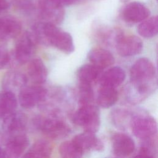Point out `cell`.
<instances>
[{"label":"cell","instance_id":"12","mask_svg":"<svg viewBox=\"0 0 158 158\" xmlns=\"http://www.w3.org/2000/svg\"><path fill=\"white\" fill-rule=\"evenodd\" d=\"M112 148L114 156L120 157H127L134 152L135 144L130 136L117 133L112 137Z\"/></svg>","mask_w":158,"mask_h":158},{"label":"cell","instance_id":"30","mask_svg":"<svg viewBox=\"0 0 158 158\" xmlns=\"http://www.w3.org/2000/svg\"><path fill=\"white\" fill-rule=\"evenodd\" d=\"M9 61L10 56L7 51L3 48H0V69L7 65Z\"/></svg>","mask_w":158,"mask_h":158},{"label":"cell","instance_id":"26","mask_svg":"<svg viewBox=\"0 0 158 158\" xmlns=\"http://www.w3.org/2000/svg\"><path fill=\"white\" fill-rule=\"evenodd\" d=\"M157 136L143 140L142 145L136 155L139 157H155L157 153Z\"/></svg>","mask_w":158,"mask_h":158},{"label":"cell","instance_id":"6","mask_svg":"<svg viewBox=\"0 0 158 158\" xmlns=\"http://www.w3.org/2000/svg\"><path fill=\"white\" fill-rule=\"evenodd\" d=\"M36 43L31 32L26 31L19 37L15 44L14 51L15 58L19 64H23L31 60Z\"/></svg>","mask_w":158,"mask_h":158},{"label":"cell","instance_id":"22","mask_svg":"<svg viewBox=\"0 0 158 158\" xmlns=\"http://www.w3.org/2000/svg\"><path fill=\"white\" fill-rule=\"evenodd\" d=\"M27 83L26 77L18 72H7L3 77L2 86L4 90L12 91L16 88H23Z\"/></svg>","mask_w":158,"mask_h":158},{"label":"cell","instance_id":"23","mask_svg":"<svg viewBox=\"0 0 158 158\" xmlns=\"http://www.w3.org/2000/svg\"><path fill=\"white\" fill-rule=\"evenodd\" d=\"M102 69L93 64H85L81 66L77 72V77L80 82L92 84L98 80L101 75Z\"/></svg>","mask_w":158,"mask_h":158},{"label":"cell","instance_id":"11","mask_svg":"<svg viewBox=\"0 0 158 158\" xmlns=\"http://www.w3.org/2000/svg\"><path fill=\"white\" fill-rule=\"evenodd\" d=\"M151 14L149 9L139 2H131L125 6L122 12V19L127 23L141 22Z\"/></svg>","mask_w":158,"mask_h":158},{"label":"cell","instance_id":"25","mask_svg":"<svg viewBox=\"0 0 158 158\" xmlns=\"http://www.w3.org/2000/svg\"><path fill=\"white\" fill-rule=\"evenodd\" d=\"M59 151L60 156L64 158H78L82 157L84 153L72 140L62 143Z\"/></svg>","mask_w":158,"mask_h":158},{"label":"cell","instance_id":"27","mask_svg":"<svg viewBox=\"0 0 158 158\" xmlns=\"http://www.w3.org/2000/svg\"><path fill=\"white\" fill-rule=\"evenodd\" d=\"M78 91L79 102L80 104H91L94 99V91L91 84L79 81Z\"/></svg>","mask_w":158,"mask_h":158},{"label":"cell","instance_id":"7","mask_svg":"<svg viewBox=\"0 0 158 158\" xmlns=\"http://www.w3.org/2000/svg\"><path fill=\"white\" fill-rule=\"evenodd\" d=\"M47 93V89L41 86H23L19 92V101L22 107L31 109L43 101Z\"/></svg>","mask_w":158,"mask_h":158},{"label":"cell","instance_id":"15","mask_svg":"<svg viewBox=\"0 0 158 158\" xmlns=\"http://www.w3.org/2000/svg\"><path fill=\"white\" fill-rule=\"evenodd\" d=\"M72 141L83 152L88 151H100L104 149L102 141L93 133L85 131L78 134Z\"/></svg>","mask_w":158,"mask_h":158},{"label":"cell","instance_id":"18","mask_svg":"<svg viewBox=\"0 0 158 158\" xmlns=\"http://www.w3.org/2000/svg\"><path fill=\"white\" fill-rule=\"evenodd\" d=\"M27 73L30 79L35 84H42L47 80V68L40 58H35L28 62Z\"/></svg>","mask_w":158,"mask_h":158},{"label":"cell","instance_id":"14","mask_svg":"<svg viewBox=\"0 0 158 158\" xmlns=\"http://www.w3.org/2000/svg\"><path fill=\"white\" fill-rule=\"evenodd\" d=\"M27 124V117L23 112L15 111L3 119L2 128L6 135L23 133Z\"/></svg>","mask_w":158,"mask_h":158},{"label":"cell","instance_id":"31","mask_svg":"<svg viewBox=\"0 0 158 158\" xmlns=\"http://www.w3.org/2000/svg\"><path fill=\"white\" fill-rule=\"evenodd\" d=\"M52 1L61 5L62 6H69V5L74 4L80 1L81 0H52Z\"/></svg>","mask_w":158,"mask_h":158},{"label":"cell","instance_id":"8","mask_svg":"<svg viewBox=\"0 0 158 158\" xmlns=\"http://www.w3.org/2000/svg\"><path fill=\"white\" fill-rule=\"evenodd\" d=\"M143 47V42L139 37L135 35H124L122 33L115 42L117 52L122 57L136 56L141 52Z\"/></svg>","mask_w":158,"mask_h":158},{"label":"cell","instance_id":"17","mask_svg":"<svg viewBox=\"0 0 158 158\" xmlns=\"http://www.w3.org/2000/svg\"><path fill=\"white\" fill-rule=\"evenodd\" d=\"M125 77L124 70L120 67L115 66L106 70L99 79L101 86L116 88L124 81Z\"/></svg>","mask_w":158,"mask_h":158},{"label":"cell","instance_id":"20","mask_svg":"<svg viewBox=\"0 0 158 158\" xmlns=\"http://www.w3.org/2000/svg\"><path fill=\"white\" fill-rule=\"evenodd\" d=\"M52 146L51 144L44 139H40L35 143L25 152L24 157L47 158L52 154Z\"/></svg>","mask_w":158,"mask_h":158},{"label":"cell","instance_id":"13","mask_svg":"<svg viewBox=\"0 0 158 158\" xmlns=\"http://www.w3.org/2000/svg\"><path fill=\"white\" fill-rule=\"evenodd\" d=\"M21 30V23L15 17L7 15L0 19V41H6L17 37Z\"/></svg>","mask_w":158,"mask_h":158},{"label":"cell","instance_id":"32","mask_svg":"<svg viewBox=\"0 0 158 158\" xmlns=\"http://www.w3.org/2000/svg\"><path fill=\"white\" fill-rule=\"evenodd\" d=\"M10 4L7 0H0V12L9 8Z\"/></svg>","mask_w":158,"mask_h":158},{"label":"cell","instance_id":"19","mask_svg":"<svg viewBox=\"0 0 158 158\" xmlns=\"http://www.w3.org/2000/svg\"><path fill=\"white\" fill-rule=\"evenodd\" d=\"M17 98L13 91L4 90L0 92V118L4 119L16 110Z\"/></svg>","mask_w":158,"mask_h":158},{"label":"cell","instance_id":"24","mask_svg":"<svg viewBox=\"0 0 158 158\" xmlns=\"http://www.w3.org/2000/svg\"><path fill=\"white\" fill-rule=\"evenodd\" d=\"M139 35L144 38H151L156 36L158 31L157 16L146 18L141 21L137 27Z\"/></svg>","mask_w":158,"mask_h":158},{"label":"cell","instance_id":"3","mask_svg":"<svg viewBox=\"0 0 158 158\" xmlns=\"http://www.w3.org/2000/svg\"><path fill=\"white\" fill-rule=\"evenodd\" d=\"M73 123L81 127L85 131L95 133L100 127V117L98 108L92 104L81 105L73 115Z\"/></svg>","mask_w":158,"mask_h":158},{"label":"cell","instance_id":"34","mask_svg":"<svg viewBox=\"0 0 158 158\" xmlns=\"http://www.w3.org/2000/svg\"><path fill=\"white\" fill-rule=\"evenodd\" d=\"M156 1H157V0H156Z\"/></svg>","mask_w":158,"mask_h":158},{"label":"cell","instance_id":"9","mask_svg":"<svg viewBox=\"0 0 158 158\" xmlns=\"http://www.w3.org/2000/svg\"><path fill=\"white\" fill-rule=\"evenodd\" d=\"M4 157H17L25 152L29 146L30 141L23 133L6 135L5 139Z\"/></svg>","mask_w":158,"mask_h":158},{"label":"cell","instance_id":"21","mask_svg":"<svg viewBox=\"0 0 158 158\" xmlns=\"http://www.w3.org/2000/svg\"><path fill=\"white\" fill-rule=\"evenodd\" d=\"M118 94L115 88L101 86L97 97V104L102 108H109L117 101Z\"/></svg>","mask_w":158,"mask_h":158},{"label":"cell","instance_id":"4","mask_svg":"<svg viewBox=\"0 0 158 158\" xmlns=\"http://www.w3.org/2000/svg\"><path fill=\"white\" fill-rule=\"evenodd\" d=\"M34 124L43 134L54 139L64 138L70 132L68 124L58 118L38 117L35 118Z\"/></svg>","mask_w":158,"mask_h":158},{"label":"cell","instance_id":"28","mask_svg":"<svg viewBox=\"0 0 158 158\" xmlns=\"http://www.w3.org/2000/svg\"><path fill=\"white\" fill-rule=\"evenodd\" d=\"M112 119L115 125L120 128H125L128 120H131V115L129 112L124 109H116L113 110Z\"/></svg>","mask_w":158,"mask_h":158},{"label":"cell","instance_id":"33","mask_svg":"<svg viewBox=\"0 0 158 158\" xmlns=\"http://www.w3.org/2000/svg\"><path fill=\"white\" fill-rule=\"evenodd\" d=\"M0 157H4V151L1 148L0 146Z\"/></svg>","mask_w":158,"mask_h":158},{"label":"cell","instance_id":"10","mask_svg":"<svg viewBox=\"0 0 158 158\" xmlns=\"http://www.w3.org/2000/svg\"><path fill=\"white\" fill-rule=\"evenodd\" d=\"M38 6L40 14L45 22L57 25L63 21L65 12L61 5L52 0H38Z\"/></svg>","mask_w":158,"mask_h":158},{"label":"cell","instance_id":"2","mask_svg":"<svg viewBox=\"0 0 158 158\" xmlns=\"http://www.w3.org/2000/svg\"><path fill=\"white\" fill-rule=\"evenodd\" d=\"M31 33L36 43L52 46L66 54L72 53L75 50L71 35L54 23L47 22L36 23L33 26Z\"/></svg>","mask_w":158,"mask_h":158},{"label":"cell","instance_id":"29","mask_svg":"<svg viewBox=\"0 0 158 158\" xmlns=\"http://www.w3.org/2000/svg\"><path fill=\"white\" fill-rule=\"evenodd\" d=\"M9 1L14 7L25 12H30L35 7L33 0H9Z\"/></svg>","mask_w":158,"mask_h":158},{"label":"cell","instance_id":"5","mask_svg":"<svg viewBox=\"0 0 158 158\" xmlns=\"http://www.w3.org/2000/svg\"><path fill=\"white\" fill-rule=\"evenodd\" d=\"M130 125L133 135L141 140L157 136L156 121L148 114L141 113L132 115Z\"/></svg>","mask_w":158,"mask_h":158},{"label":"cell","instance_id":"16","mask_svg":"<svg viewBox=\"0 0 158 158\" xmlns=\"http://www.w3.org/2000/svg\"><path fill=\"white\" fill-rule=\"evenodd\" d=\"M88 58L90 62L101 69L111 66L114 64L115 59L108 50L100 48H94L89 51Z\"/></svg>","mask_w":158,"mask_h":158},{"label":"cell","instance_id":"1","mask_svg":"<svg viewBox=\"0 0 158 158\" xmlns=\"http://www.w3.org/2000/svg\"><path fill=\"white\" fill-rule=\"evenodd\" d=\"M130 84L128 99L139 101L152 92L156 85V70L149 59L141 57L132 65L130 72Z\"/></svg>","mask_w":158,"mask_h":158}]
</instances>
